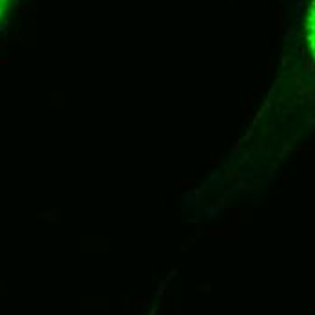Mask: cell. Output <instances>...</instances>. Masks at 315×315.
Listing matches in <instances>:
<instances>
[{
  "mask_svg": "<svg viewBox=\"0 0 315 315\" xmlns=\"http://www.w3.org/2000/svg\"><path fill=\"white\" fill-rule=\"evenodd\" d=\"M306 40H308L310 53L315 60V0H311L308 16H306Z\"/></svg>",
  "mask_w": 315,
  "mask_h": 315,
  "instance_id": "cell-1",
  "label": "cell"
},
{
  "mask_svg": "<svg viewBox=\"0 0 315 315\" xmlns=\"http://www.w3.org/2000/svg\"><path fill=\"white\" fill-rule=\"evenodd\" d=\"M7 2H9V0H0V20H2V16H4V13H6Z\"/></svg>",
  "mask_w": 315,
  "mask_h": 315,
  "instance_id": "cell-2",
  "label": "cell"
}]
</instances>
